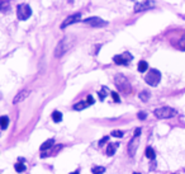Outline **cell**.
Returning <instances> with one entry per match:
<instances>
[{
	"instance_id": "cell-1",
	"label": "cell",
	"mask_w": 185,
	"mask_h": 174,
	"mask_svg": "<svg viewBox=\"0 0 185 174\" xmlns=\"http://www.w3.org/2000/svg\"><path fill=\"white\" fill-rule=\"evenodd\" d=\"M74 42H75V38H74V37H63V38L59 42V45L56 46L55 56H56V57H61V56H63L71 47H72Z\"/></svg>"
},
{
	"instance_id": "cell-2",
	"label": "cell",
	"mask_w": 185,
	"mask_h": 174,
	"mask_svg": "<svg viewBox=\"0 0 185 174\" xmlns=\"http://www.w3.org/2000/svg\"><path fill=\"white\" fill-rule=\"evenodd\" d=\"M114 83H116V85H117V88H118L120 92H122V93H126V94L131 93V90H132L131 84H130L128 79H127L124 75H122V74H117L116 78H114Z\"/></svg>"
},
{
	"instance_id": "cell-3",
	"label": "cell",
	"mask_w": 185,
	"mask_h": 174,
	"mask_svg": "<svg viewBox=\"0 0 185 174\" xmlns=\"http://www.w3.org/2000/svg\"><path fill=\"white\" fill-rule=\"evenodd\" d=\"M160 80H161V72L157 69H151L147 72V75L145 76V82L151 86L159 85Z\"/></svg>"
},
{
	"instance_id": "cell-4",
	"label": "cell",
	"mask_w": 185,
	"mask_h": 174,
	"mask_svg": "<svg viewBox=\"0 0 185 174\" xmlns=\"http://www.w3.org/2000/svg\"><path fill=\"white\" fill-rule=\"evenodd\" d=\"M153 114L157 118H171L176 114V111L173 110L171 107H161V108H156L153 111Z\"/></svg>"
},
{
	"instance_id": "cell-5",
	"label": "cell",
	"mask_w": 185,
	"mask_h": 174,
	"mask_svg": "<svg viewBox=\"0 0 185 174\" xmlns=\"http://www.w3.org/2000/svg\"><path fill=\"white\" fill-rule=\"evenodd\" d=\"M17 16L19 20H27L32 16V9L28 4H20L17 8Z\"/></svg>"
},
{
	"instance_id": "cell-6",
	"label": "cell",
	"mask_w": 185,
	"mask_h": 174,
	"mask_svg": "<svg viewBox=\"0 0 185 174\" xmlns=\"http://www.w3.org/2000/svg\"><path fill=\"white\" fill-rule=\"evenodd\" d=\"M132 59H133V56L130 52H124L122 55H116L114 57H113V61H114L117 65H128Z\"/></svg>"
},
{
	"instance_id": "cell-7",
	"label": "cell",
	"mask_w": 185,
	"mask_h": 174,
	"mask_svg": "<svg viewBox=\"0 0 185 174\" xmlns=\"http://www.w3.org/2000/svg\"><path fill=\"white\" fill-rule=\"evenodd\" d=\"M80 20H81V14H80V13H75V14H72V16H69L65 20H63L60 28H61V30H65L66 27H69V26H71V24L76 23V22H80Z\"/></svg>"
},
{
	"instance_id": "cell-8",
	"label": "cell",
	"mask_w": 185,
	"mask_h": 174,
	"mask_svg": "<svg viewBox=\"0 0 185 174\" xmlns=\"http://www.w3.org/2000/svg\"><path fill=\"white\" fill-rule=\"evenodd\" d=\"M84 23L90 24L91 27H94V28L104 27V26L108 24L105 20H103L102 18H99V17H90V18H86V19H84Z\"/></svg>"
},
{
	"instance_id": "cell-9",
	"label": "cell",
	"mask_w": 185,
	"mask_h": 174,
	"mask_svg": "<svg viewBox=\"0 0 185 174\" xmlns=\"http://www.w3.org/2000/svg\"><path fill=\"white\" fill-rule=\"evenodd\" d=\"M152 6H155V2H152V0H145V2L137 3L136 5H134V12L136 13L143 12V10H147V9H151Z\"/></svg>"
},
{
	"instance_id": "cell-10",
	"label": "cell",
	"mask_w": 185,
	"mask_h": 174,
	"mask_svg": "<svg viewBox=\"0 0 185 174\" xmlns=\"http://www.w3.org/2000/svg\"><path fill=\"white\" fill-rule=\"evenodd\" d=\"M138 145H140L138 137H133V139L130 141V144H128V154H130L131 156H134V154H136V151H137Z\"/></svg>"
},
{
	"instance_id": "cell-11",
	"label": "cell",
	"mask_w": 185,
	"mask_h": 174,
	"mask_svg": "<svg viewBox=\"0 0 185 174\" xmlns=\"http://www.w3.org/2000/svg\"><path fill=\"white\" fill-rule=\"evenodd\" d=\"M31 94V92L28 90V89H23V90H20L15 97H14V99H13V103L14 104H18V103H20V102H23V100L25 99V98H28V96Z\"/></svg>"
},
{
	"instance_id": "cell-12",
	"label": "cell",
	"mask_w": 185,
	"mask_h": 174,
	"mask_svg": "<svg viewBox=\"0 0 185 174\" xmlns=\"http://www.w3.org/2000/svg\"><path fill=\"white\" fill-rule=\"evenodd\" d=\"M53 145H55V140L53 139H48V140H46L43 144L41 145V151H42V153H45V151L51 149Z\"/></svg>"
},
{
	"instance_id": "cell-13",
	"label": "cell",
	"mask_w": 185,
	"mask_h": 174,
	"mask_svg": "<svg viewBox=\"0 0 185 174\" xmlns=\"http://www.w3.org/2000/svg\"><path fill=\"white\" fill-rule=\"evenodd\" d=\"M118 146H119L118 142H116V144H109L108 148H106V155H108V156H113V155L116 154Z\"/></svg>"
},
{
	"instance_id": "cell-14",
	"label": "cell",
	"mask_w": 185,
	"mask_h": 174,
	"mask_svg": "<svg viewBox=\"0 0 185 174\" xmlns=\"http://www.w3.org/2000/svg\"><path fill=\"white\" fill-rule=\"evenodd\" d=\"M14 168H15V170H17L18 173H23V172L25 170V165H24V163H23V159H22V160H19L15 165H14Z\"/></svg>"
},
{
	"instance_id": "cell-15",
	"label": "cell",
	"mask_w": 185,
	"mask_h": 174,
	"mask_svg": "<svg viewBox=\"0 0 185 174\" xmlns=\"http://www.w3.org/2000/svg\"><path fill=\"white\" fill-rule=\"evenodd\" d=\"M146 156L148 159H151V160H155V158H156V153H155V150L151 148V146H148L146 149Z\"/></svg>"
},
{
	"instance_id": "cell-16",
	"label": "cell",
	"mask_w": 185,
	"mask_h": 174,
	"mask_svg": "<svg viewBox=\"0 0 185 174\" xmlns=\"http://www.w3.org/2000/svg\"><path fill=\"white\" fill-rule=\"evenodd\" d=\"M52 120H53L56 123L61 122V121H62V113L59 112V111H53V113H52Z\"/></svg>"
},
{
	"instance_id": "cell-17",
	"label": "cell",
	"mask_w": 185,
	"mask_h": 174,
	"mask_svg": "<svg viewBox=\"0 0 185 174\" xmlns=\"http://www.w3.org/2000/svg\"><path fill=\"white\" fill-rule=\"evenodd\" d=\"M140 99L142 100V102H147L148 99H150V92L148 90H143L140 93Z\"/></svg>"
},
{
	"instance_id": "cell-18",
	"label": "cell",
	"mask_w": 185,
	"mask_h": 174,
	"mask_svg": "<svg viewBox=\"0 0 185 174\" xmlns=\"http://www.w3.org/2000/svg\"><path fill=\"white\" fill-rule=\"evenodd\" d=\"M89 104H88V102H79V103H76L75 106H74V110L75 111H81V110H85Z\"/></svg>"
},
{
	"instance_id": "cell-19",
	"label": "cell",
	"mask_w": 185,
	"mask_h": 174,
	"mask_svg": "<svg viewBox=\"0 0 185 174\" xmlns=\"http://www.w3.org/2000/svg\"><path fill=\"white\" fill-rule=\"evenodd\" d=\"M148 69V64L146 61H140L138 62V71L140 72H145Z\"/></svg>"
},
{
	"instance_id": "cell-20",
	"label": "cell",
	"mask_w": 185,
	"mask_h": 174,
	"mask_svg": "<svg viewBox=\"0 0 185 174\" xmlns=\"http://www.w3.org/2000/svg\"><path fill=\"white\" fill-rule=\"evenodd\" d=\"M98 94H99V98H100V100H104L105 97H106V94H108V88H106V86H103L102 90L99 92Z\"/></svg>"
},
{
	"instance_id": "cell-21",
	"label": "cell",
	"mask_w": 185,
	"mask_h": 174,
	"mask_svg": "<svg viewBox=\"0 0 185 174\" xmlns=\"http://www.w3.org/2000/svg\"><path fill=\"white\" fill-rule=\"evenodd\" d=\"M8 123H9V118L6 117V116H3L2 120H0V125H2V128L5 130L6 127H8Z\"/></svg>"
},
{
	"instance_id": "cell-22",
	"label": "cell",
	"mask_w": 185,
	"mask_h": 174,
	"mask_svg": "<svg viewBox=\"0 0 185 174\" xmlns=\"http://www.w3.org/2000/svg\"><path fill=\"white\" fill-rule=\"evenodd\" d=\"M105 172V168L104 166H94V168L91 169V173L92 174H102Z\"/></svg>"
},
{
	"instance_id": "cell-23",
	"label": "cell",
	"mask_w": 185,
	"mask_h": 174,
	"mask_svg": "<svg viewBox=\"0 0 185 174\" xmlns=\"http://www.w3.org/2000/svg\"><path fill=\"white\" fill-rule=\"evenodd\" d=\"M112 136H114V137H123L124 132L120 131V130H114V131H112Z\"/></svg>"
},
{
	"instance_id": "cell-24",
	"label": "cell",
	"mask_w": 185,
	"mask_h": 174,
	"mask_svg": "<svg viewBox=\"0 0 185 174\" xmlns=\"http://www.w3.org/2000/svg\"><path fill=\"white\" fill-rule=\"evenodd\" d=\"M110 96H112L113 100H114L116 103H119V102H120V98H119V96H118V93H116V92H112V93H110Z\"/></svg>"
},
{
	"instance_id": "cell-25",
	"label": "cell",
	"mask_w": 185,
	"mask_h": 174,
	"mask_svg": "<svg viewBox=\"0 0 185 174\" xmlns=\"http://www.w3.org/2000/svg\"><path fill=\"white\" fill-rule=\"evenodd\" d=\"M179 47L185 51V33L183 34V37H181V38H180V41H179Z\"/></svg>"
},
{
	"instance_id": "cell-26",
	"label": "cell",
	"mask_w": 185,
	"mask_h": 174,
	"mask_svg": "<svg viewBox=\"0 0 185 174\" xmlns=\"http://www.w3.org/2000/svg\"><path fill=\"white\" fill-rule=\"evenodd\" d=\"M8 10V0H2V12L5 13Z\"/></svg>"
},
{
	"instance_id": "cell-27",
	"label": "cell",
	"mask_w": 185,
	"mask_h": 174,
	"mask_svg": "<svg viewBox=\"0 0 185 174\" xmlns=\"http://www.w3.org/2000/svg\"><path fill=\"white\" fill-rule=\"evenodd\" d=\"M108 140H109V136H104L103 139H102L100 141H99V145H100V146H103L104 144H106V142H108Z\"/></svg>"
},
{
	"instance_id": "cell-28",
	"label": "cell",
	"mask_w": 185,
	"mask_h": 174,
	"mask_svg": "<svg viewBox=\"0 0 185 174\" xmlns=\"http://www.w3.org/2000/svg\"><path fill=\"white\" fill-rule=\"evenodd\" d=\"M86 102H88V104H89V106H91V104H94L95 100H94V98H92L91 96H88V98H86Z\"/></svg>"
},
{
	"instance_id": "cell-29",
	"label": "cell",
	"mask_w": 185,
	"mask_h": 174,
	"mask_svg": "<svg viewBox=\"0 0 185 174\" xmlns=\"http://www.w3.org/2000/svg\"><path fill=\"white\" fill-rule=\"evenodd\" d=\"M137 116H138V118H140V120H146V117H147V114H146L145 112H140Z\"/></svg>"
},
{
	"instance_id": "cell-30",
	"label": "cell",
	"mask_w": 185,
	"mask_h": 174,
	"mask_svg": "<svg viewBox=\"0 0 185 174\" xmlns=\"http://www.w3.org/2000/svg\"><path fill=\"white\" fill-rule=\"evenodd\" d=\"M141 135V128H136V131H134V137H140Z\"/></svg>"
},
{
	"instance_id": "cell-31",
	"label": "cell",
	"mask_w": 185,
	"mask_h": 174,
	"mask_svg": "<svg viewBox=\"0 0 185 174\" xmlns=\"http://www.w3.org/2000/svg\"><path fill=\"white\" fill-rule=\"evenodd\" d=\"M70 174H79V170H75V172H72V173H70Z\"/></svg>"
},
{
	"instance_id": "cell-32",
	"label": "cell",
	"mask_w": 185,
	"mask_h": 174,
	"mask_svg": "<svg viewBox=\"0 0 185 174\" xmlns=\"http://www.w3.org/2000/svg\"><path fill=\"white\" fill-rule=\"evenodd\" d=\"M69 3H74V0H69Z\"/></svg>"
},
{
	"instance_id": "cell-33",
	"label": "cell",
	"mask_w": 185,
	"mask_h": 174,
	"mask_svg": "<svg viewBox=\"0 0 185 174\" xmlns=\"http://www.w3.org/2000/svg\"><path fill=\"white\" fill-rule=\"evenodd\" d=\"M133 174H140V173H133Z\"/></svg>"
}]
</instances>
